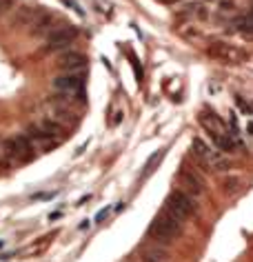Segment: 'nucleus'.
Here are the masks:
<instances>
[{
	"label": "nucleus",
	"instance_id": "obj_1",
	"mask_svg": "<svg viewBox=\"0 0 253 262\" xmlns=\"http://www.w3.org/2000/svg\"><path fill=\"white\" fill-rule=\"evenodd\" d=\"M185 220H180L178 215H173L169 209H162L151 225H149V235L151 240H155L158 245H169L182 233Z\"/></svg>",
	"mask_w": 253,
	"mask_h": 262
},
{
	"label": "nucleus",
	"instance_id": "obj_2",
	"mask_svg": "<svg viewBox=\"0 0 253 262\" xmlns=\"http://www.w3.org/2000/svg\"><path fill=\"white\" fill-rule=\"evenodd\" d=\"M165 209H169L173 215H178L180 220H189L193 213L198 211V202L193 195H189L182 189H173L171 193H169V198L165 202Z\"/></svg>",
	"mask_w": 253,
	"mask_h": 262
},
{
	"label": "nucleus",
	"instance_id": "obj_3",
	"mask_svg": "<svg viewBox=\"0 0 253 262\" xmlns=\"http://www.w3.org/2000/svg\"><path fill=\"white\" fill-rule=\"evenodd\" d=\"M54 89L69 98H82L84 74L82 71H64V74L54 78Z\"/></svg>",
	"mask_w": 253,
	"mask_h": 262
},
{
	"label": "nucleus",
	"instance_id": "obj_4",
	"mask_svg": "<svg viewBox=\"0 0 253 262\" xmlns=\"http://www.w3.org/2000/svg\"><path fill=\"white\" fill-rule=\"evenodd\" d=\"M3 151L7 154V158L18 160V162H27V160L34 158V145H31V140L25 134L11 136V138L5 140Z\"/></svg>",
	"mask_w": 253,
	"mask_h": 262
},
{
	"label": "nucleus",
	"instance_id": "obj_5",
	"mask_svg": "<svg viewBox=\"0 0 253 262\" xmlns=\"http://www.w3.org/2000/svg\"><path fill=\"white\" fill-rule=\"evenodd\" d=\"M193 151H196V156L200 160L204 162L206 167H211L213 171H222V169H229V160L224 158L222 154H218L216 149H211L202 138H193Z\"/></svg>",
	"mask_w": 253,
	"mask_h": 262
},
{
	"label": "nucleus",
	"instance_id": "obj_6",
	"mask_svg": "<svg viewBox=\"0 0 253 262\" xmlns=\"http://www.w3.org/2000/svg\"><path fill=\"white\" fill-rule=\"evenodd\" d=\"M78 31L74 27H69V25H60L58 29H54L47 38V51H56V49H64L69 47L71 42L76 40Z\"/></svg>",
	"mask_w": 253,
	"mask_h": 262
},
{
	"label": "nucleus",
	"instance_id": "obj_7",
	"mask_svg": "<svg viewBox=\"0 0 253 262\" xmlns=\"http://www.w3.org/2000/svg\"><path fill=\"white\" fill-rule=\"evenodd\" d=\"M27 138L31 140V145H34V149L38 147V149H44V151H51L56 145H58V140L56 138H51L49 134H44V131L38 127V124H31V127L27 129Z\"/></svg>",
	"mask_w": 253,
	"mask_h": 262
},
{
	"label": "nucleus",
	"instance_id": "obj_8",
	"mask_svg": "<svg viewBox=\"0 0 253 262\" xmlns=\"http://www.w3.org/2000/svg\"><path fill=\"white\" fill-rule=\"evenodd\" d=\"M180 182H182V191H187L189 195H193V198H198L200 193H202V178L193 171V169H182L180 171Z\"/></svg>",
	"mask_w": 253,
	"mask_h": 262
},
{
	"label": "nucleus",
	"instance_id": "obj_9",
	"mask_svg": "<svg viewBox=\"0 0 253 262\" xmlns=\"http://www.w3.org/2000/svg\"><path fill=\"white\" fill-rule=\"evenodd\" d=\"M58 67L62 71H82L87 67V58L78 51H69V54H62L58 58Z\"/></svg>",
	"mask_w": 253,
	"mask_h": 262
},
{
	"label": "nucleus",
	"instance_id": "obj_10",
	"mask_svg": "<svg viewBox=\"0 0 253 262\" xmlns=\"http://www.w3.org/2000/svg\"><path fill=\"white\" fill-rule=\"evenodd\" d=\"M209 134V138L216 142L220 151H226V154H233V151H238V145H236V140L231 138L229 134H218V131H206Z\"/></svg>",
	"mask_w": 253,
	"mask_h": 262
},
{
	"label": "nucleus",
	"instance_id": "obj_11",
	"mask_svg": "<svg viewBox=\"0 0 253 262\" xmlns=\"http://www.w3.org/2000/svg\"><path fill=\"white\" fill-rule=\"evenodd\" d=\"M200 122L204 124V129L206 131H218V134H229L226 131V124L220 120V118L213 114V111H204L202 116H200Z\"/></svg>",
	"mask_w": 253,
	"mask_h": 262
},
{
	"label": "nucleus",
	"instance_id": "obj_12",
	"mask_svg": "<svg viewBox=\"0 0 253 262\" xmlns=\"http://www.w3.org/2000/svg\"><path fill=\"white\" fill-rule=\"evenodd\" d=\"M44 134H49L51 138H56L58 142L62 140V136H64V124H60L58 120H54V118H42L40 124H38Z\"/></svg>",
	"mask_w": 253,
	"mask_h": 262
},
{
	"label": "nucleus",
	"instance_id": "obj_13",
	"mask_svg": "<svg viewBox=\"0 0 253 262\" xmlns=\"http://www.w3.org/2000/svg\"><path fill=\"white\" fill-rule=\"evenodd\" d=\"M240 187H242V178H238V176H231V178H226L222 182V189L226 193H236Z\"/></svg>",
	"mask_w": 253,
	"mask_h": 262
},
{
	"label": "nucleus",
	"instance_id": "obj_14",
	"mask_svg": "<svg viewBox=\"0 0 253 262\" xmlns=\"http://www.w3.org/2000/svg\"><path fill=\"white\" fill-rule=\"evenodd\" d=\"M162 156H165V149H162V151L158 154V156H151V158H149L147 160V165H145V171H142V178H147V176H149V171H151V169H153V165H155V162H158L160 158H162Z\"/></svg>",
	"mask_w": 253,
	"mask_h": 262
},
{
	"label": "nucleus",
	"instance_id": "obj_15",
	"mask_svg": "<svg viewBox=\"0 0 253 262\" xmlns=\"http://www.w3.org/2000/svg\"><path fill=\"white\" fill-rule=\"evenodd\" d=\"M145 255H149V258H153V260H160V262L167 260V253L162 251V249H149V251H145Z\"/></svg>",
	"mask_w": 253,
	"mask_h": 262
},
{
	"label": "nucleus",
	"instance_id": "obj_16",
	"mask_svg": "<svg viewBox=\"0 0 253 262\" xmlns=\"http://www.w3.org/2000/svg\"><path fill=\"white\" fill-rule=\"evenodd\" d=\"M236 102H238V107L242 109L244 114H253V111H251V107H249V102H246V100H242V98H240V96H236Z\"/></svg>",
	"mask_w": 253,
	"mask_h": 262
},
{
	"label": "nucleus",
	"instance_id": "obj_17",
	"mask_svg": "<svg viewBox=\"0 0 253 262\" xmlns=\"http://www.w3.org/2000/svg\"><path fill=\"white\" fill-rule=\"evenodd\" d=\"M49 198H54V193H34L31 195V200H49Z\"/></svg>",
	"mask_w": 253,
	"mask_h": 262
},
{
	"label": "nucleus",
	"instance_id": "obj_18",
	"mask_svg": "<svg viewBox=\"0 0 253 262\" xmlns=\"http://www.w3.org/2000/svg\"><path fill=\"white\" fill-rule=\"evenodd\" d=\"M133 71H135V78H138V80H142V76H145V74H142L140 62H135V60H133Z\"/></svg>",
	"mask_w": 253,
	"mask_h": 262
},
{
	"label": "nucleus",
	"instance_id": "obj_19",
	"mask_svg": "<svg viewBox=\"0 0 253 262\" xmlns=\"http://www.w3.org/2000/svg\"><path fill=\"white\" fill-rule=\"evenodd\" d=\"M107 213H109V207H107V209H102V211H100L98 215H96V222H102V220L107 218Z\"/></svg>",
	"mask_w": 253,
	"mask_h": 262
},
{
	"label": "nucleus",
	"instance_id": "obj_20",
	"mask_svg": "<svg viewBox=\"0 0 253 262\" xmlns=\"http://www.w3.org/2000/svg\"><path fill=\"white\" fill-rule=\"evenodd\" d=\"M145 258V262H160V260H153V258H149V255H142Z\"/></svg>",
	"mask_w": 253,
	"mask_h": 262
},
{
	"label": "nucleus",
	"instance_id": "obj_21",
	"mask_svg": "<svg viewBox=\"0 0 253 262\" xmlns=\"http://www.w3.org/2000/svg\"><path fill=\"white\" fill-rule=\"evenodd\" d=\"M5 3H9V0H0V9H3V7H5Z\"/></svg>",
	"mask_w": 253,
	"mask_h": 262
}]
</instances>
